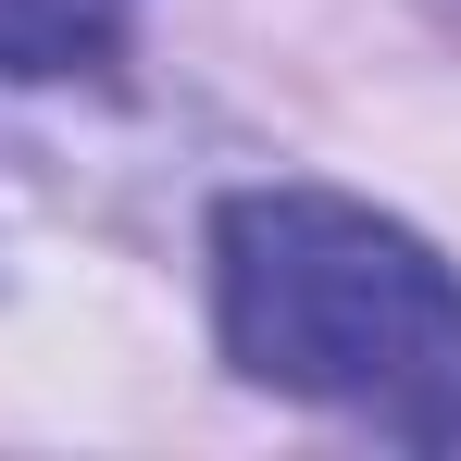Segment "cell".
<instances>
[{
    "instance_id": "obj_1",
    "label": "cell",
    "mask_w": 461,
    "mask_h": 461,
    "mask_svg": "<svg viewBox=\"0 0 461 461\" xmlns=\"http://www.w3.org/2000/svg\"><path fill=\"white\" fill-rule=\"evenodd\" d=\"M212 312L249 386L461 449V275L337 187H237L212 212Z\"/></svg>"
},
{
    "instance_id": "obj_2",
    "label": "cell",
    "mask_w": 461,
    "mask_h": 461,
    "mask_svg": "<svg viewBox=\"0 0 461 461\" xmlns=\"http://www.w3.org/2000/svg\"><path fill=\"white\" fill-rule=\"evenodd\" d=\"M138 0H0V76H100Z\"/></svg>"
}]
</instances>
